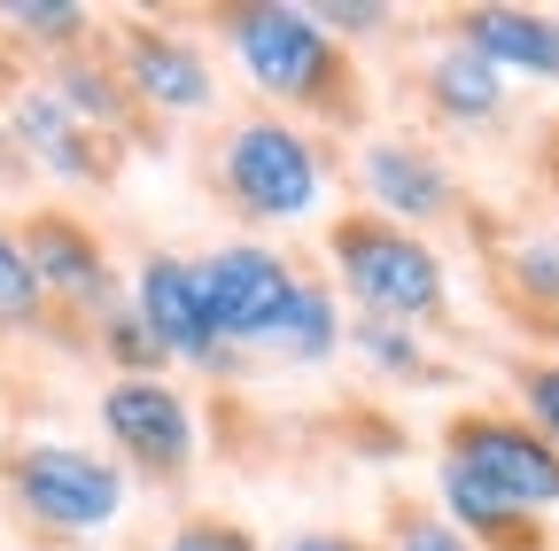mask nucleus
Instances as JSON below:
<instances>
[{
  "mask_svg": "<svg viewBox=\"0 0 559 551\" xmlns=\"http://www.w3.org/2000/svg\"><path fill=\"white\" fill-rule=\"evenodd\" d=\"M210 32H218V47L234 55V71L272 117L319 132V141L366 124L358 62H349L342 39L319 32L311 9H296V0H234V9H210Z\"/></svg>",
  "mask_w": 559,
  "mask_h": 551,
  "instance_id": "obj_1",
  "label": "nucleus"
},
{
  "mask_svg": "<svg viewBox=\"0 0 559 551\" xmlns=\"http://www.w3.org/2000/svg\"><path fill=\"white\" fill-rule=\"evenodd\" d=\"M202 179L241 226H296L326 202L334 148L272 109H249L202 148Z\"/></svg>",
  "mask_w": 559,
  "mask_h": 551,
  "instance_id": "obj_2",
  "label": "nucleus"
},
{
  "mask_svg": "<svg viewBox=\"0 0 559 551\" xmlns=\"http://www.w3.org/2000/svg\"><path fill=\"white\" fill-rule=\"evenodd\" d=\"M0 498L32 543H86L124 520L132 481L109 451H86L70 435H9L0 443Z\"/></svg>",
  "mask_w": 559,
  "mask_h": 551,
  "instance_id": "obj_3",
  "label": "nucleus"
},
{
  "mask_svg": "<svg viewBox=\"0 0 559 551\" xmlns=\"http://www.w3.org/2000/svg\"><path fill=\"white\" fill-rule=\"evenodd\" d=\"M326 264L334 288L358 303V319H396V326H436L451 311V272L428 233H404L373 211L326 218Z\"/></svg>",
  "mask_w": 559,
  "mask_h": 551,
  "instance_id": "obj_4",
  "label": "nucleus"
},
{
  "mask_svg": "<svg viewBox=\"0 0 559 551\" xmlns=\"http://www.w3.org/2000/svg\"><path fill=\"white\" fill-rule=\"evenodd\" d=\"M9 233H16L32 280H39V296L55 303L62 326L94 334V319H109L124 303V264L109 256V241H102V226L86 211H70V202H32Z\"/></svg>",
  "mask_w": 559,
  "mask_h": 551,
  "instance_id": "obj_5",
  "label": "nucleus"
},
{
  "mask_svg": "<svg viewBox=\"0 0 559 551\" xmlns=\"http://www.w3.org/2000/svg\"><path fill=\"white\" fill-rule=\"evenodd\" d=\"M0 124H9L24 171H39L55 187H117V171H124V148L102 141V132H86L79 117L47 94V79H39L32 55L0 62Z\"/></svg>",
  "mask_w": 559,
  "mask_h": 551,
  "instance_id": "obj_6",
  "label": "nucleus"
},
{
  "mask_svg": "<svg viewBox=\"0 0 559 551\" xmlns=\"http://www.w3.org/2000/svg\"><path fill=\"white\" fill-rule=\"evenodd\" d=\"M94 420L124 466V481H140V490H179V481L194 474V404L164 381H109L94 396Z\"/></svg>",
  "mask_w": 559,
  "mask_h": 551,
  "instance_id": "obj_7",
  "label": "nucleus"
},
{
  "mask_svg": "<svg viewBox=\"0 0 559 551\" xmlns=\"http://www.w3.org/2000/svg\"><path fill=\"white\" fill-rule=\"evenodd\" d=\"M102 39L148 124H187V117L218 109V71L194 47V32H171L156 16H117V24H102Z\"/></svg>",
  "mask_w": 559,
  "mask_h": 551,
  "instance_id": "obj_8",
  "label": "nucleus"
},
{
  "mask_svg": "<svg viewBox=\"0 0 559 551\" xmlns=\"http://www.w3.org/2000/svg\"><path fill=\"white\" fill-rule=\"evenodd\" d=\"M443 466L474 474L481 490H498L506 505H521V513H536V520L559 505V451H551L528 420L498 411V404L451 411V420H443Z\"/></svg>",
  "mask_w": 559,
  "mask_h": 551,
  "instance_id": "obj_9",
  "label": "nucleus"
},
{
  "mask_svg": "<svg viewBox=\"0 0 559 551\" xmlns=\"http://www.w3.org/2000/svg\"><path fill=\"white\" fill-rule=\"evenodd\" d=\"M194 264H202V296H210V319H218L226 350H272L296 311V288H304L296 256H280L272 241H226Z\"/></svg>",
  "mask_w": 559,
  "mask_h": 551,
  "instance_id": "obj_10",
  "label": "nucleus"
},
{
  "mask_svg": "<svg viewBox=\"0 0 559 551\" xmlns=\"http://www.w3.org/2000/svg\"><path fill=\"white\" fill-rule=\"evenodd\" d=\"M124 303L140 311V326L164 342L171 366H194V373H234V366H241V350H226L218 319H210L202 264H194V256L148 249V256L132 264V280H124Z\"/></svg>",
  "mask_w": 559,
  "mask_h": 551,
  "instance_id": "obj_11",
  "label": "nucleus"
},
{
  "mask_svg": "<svg viewBox=\"0 0 559 551\" xmlns=\"http://www.w3.org/2000/svg\"><path fill=\"white\" fill-rule=\"evenodd\" d=\"M358 187H366L358 211H373V218H389V226H404V233L443 226V218L459 211L451 164H443L428 141H412V132H373V141L358 148Z\"/></svg>",
  "mask_w": 559,
  "mask_h": 551,
  "instance_id": "obj_12",
  "label": "nucleus"
},
{
  "mask_svg": "<svg viewBox=\"0 0 559 551\" xmlns=\"http://www.w3.org/2000/svg\"><path fill=\"white\" fill-rule=\"evenodd\" d=\"M39 79H47V94L79 117L86 132H102V141H117V148H156V132L164 124H148L140 117V101H132V86L117 79V62H109V39L94 32L79 55H55V62H39Z\"/></svg>",
  "mask_w": 559,
  "mask_h": 551,
  "instance_id": "obj_13",
  "label": "nucleus"
},
{
  "mask_svg": "<svg viewBox=\"0 0 559 551\" xmlns=\"http://www.w3.org/2000/svg\"><path fill=\"white\" fill-rule=\"evenodd\" d=\"M451 39L474 47L498 79H544V86H559V16H544V9H506V0L459 9Z\"/></svg>",
  "mask_w": 559,
  "mask_h": 551,
  "instance_id": "obj_14",
  "label": "nucleus"
},
{
  "mask_svg": "<svg viewBox=\"0 0 559 551\" xmlns=\"http://www.w3.org/2000/svg\"><path fill=\"white\" fill-rule=\"evenodd\" d=\"M436 513H443L474 551H544L536 513L506 505L498 490H481V481H474V474H459V466H443V474H436Z\"/></svg>",
  "mask_w": 559,
  "mask_h": 551,
  "instance_id": "obj_15",
  "label": "nucleus"
},
{
  "mask_svg": "<svg viewBox=\"0 0 559 551\" xmlns=\"http://www.w3.org/2000/svg\"><path fill=\"white\" fill-rule=\"evenodd\" d=\"M419 101H428L443 124H489V117L506 109V79L489 71L474 47L443 39V47L428 55V71H419Z\"/></svg>",
  "mask_w": 559,
  "mask_h": 551,
  "instance_id": "obj_16",
  "label": "nucleus"
},
{
  "mask_svg": "<svg viewBox=\"0 0 559 551\" xmlns=\"http://www.w3.org/2000/svg\"><path fill=\"white\" fill-rule=\"evenodd\" d=\"M94 9L86 0H0V39L32 62H55V55H79L94 39Z\"/></svg>",
  "mask_w": 559,
  "mask_h": 551,
  "instance_id": "obj_17",
  "label": "nucleus"
},
{
  "mask_svg": "<svg viewBox=\"0 0 559 551\" xmlns=\"http://www.w3.org/2000/svg\"><path fill=\"white\" fill-rule=\"evenodd\" d=\"M342 350H358L381 381H436L419 326H396V319H342Z\"/></svg>",
  "mask_w": 559,
  "mask_h": 551,
  "instance_id": "obj_18",
  "label": "nucleus"
},
{
  "mask_svg": "<svg viewBox=\"0 0 559 551\" xmlns=\"http://www.w3.org/2000/svg\"><path fill=\"white\" fill-rule=\"evenodd\" d=\"M86 350L109 366V381H164L171 373V358H164V342L140 326V311L132 303H117L109 319H94V334H86Z\"/></svg>",
  "mask_w": 559,
  "mask_h": 551,
  "instance_id": "obj_19",
  "label": "nucleus"
},
{
  "mask_svg": "<svg viewBox=\"0 0 559 551\" xmlns=\"http://www.w3.org/2000/svg\"><path fill=\"white\" fill-rule=\"evenodd\" d=\"M272 350L288 358V366H326V358L342 350V303H334V288H326V280H311V272H304L296 311H288V326H280Z\"/></svg>",
  "mask_w": 559,
  "mask_h": 551,
  "instance_id": "obj_20",
  "label": "nucleus"
},
{
  "mask_svg": "<svg viewBox=\"0 0 559 551\" xmlns=\"http://www.w3.org/2000/svg\"><path fill=\"white\" fill-rule=\"evenodd\" d=\"M62 319H55V303L39 296V280H32V264H24V249H16V233L0 226V342H39V334H55ZM86 342V334H79Z\"/></svg>",
  "mask_w": 559,
  "mask_h": 551,
  "instance_id": "obj_21",
  "label": "nucleus"
},
{
  "mask_svg": "<svg viewBox=\"0 0 559 551\" xmlns=\"http://www.w3.org/2000/svg\"><path fill=\"white\" fill-rule=\"evenodd\" d=\"M381 551H474L436 505H412V498H396L389 505V520H381Z\"/></svg>",
  "mask_w": 559,
  "mask_h": 551,
  "instance_id": "obj_22",
  "label": "nucleus"
},
{
  "mask_svg": "<svg viewBox=\"0 0 559 551\" xmlns=\"http://www.w3.org/2000/svg\"><path fill=\"white\" fill-rule=\"evenodd\" d=\"M506 280H513V296L528 303V311H559V241H513L506 249Z\"/></svg>",
  "mask_w": 559,
  "mask_h": 551,
  "instance_id": "obj_23",
  "label": "nucleus"
},
{
  "mask_svg": "<svg viewBox=\"0 0 559 551\" xmlns=\"http://www.w3.org/2000/svg\"><path fill=\"white\" fill-rule=\"evenodd\" d=\"M156 551H257V536L241 520H226V513H179Z\"/></svg>",
  "mask_w": 559,
  "mask_h": 551,
  "instance_id": "obj_24",
  "label": "nucleus"
},
{
  "mask_svg": "<svg viewBox=\"0 0 559 551\" xmlns=\"http://www.w3.org/2000/svg\"><path fill=\"white\" fill-rule=\"evenodd\" d=\"M311 16H319V32H326V39H342V47H349V39H381V32L396 24L389 0H319Z\"/></svg>",
  "mask_w": 559,
  "mask_h": 551,
  "instance_id": "obj_25",
  "label": "nucleus"
},
{
  "mask_svg": "<svg viewBox=\"0 0 559 551\" xmlns=\"http://www.w3.org/2000/svg\"><path fill=\"white\" fill-rule=\"evenodd\" d=\"M521 411H528V428L559 451V358L521 366Z\"/></svg>",
  "mask_w": 559,
  "mask_h": 551,
  "instance_id": "obj_26",
  "label": "nucleus"
},
{
  "mask_svg": "<svg viewBox=\"0 0 559 551\" xmlns=\"http://www.w3.org/2000/svg\"><path fill=\"white\" fill-rule=\"evenodd\" d=\"M280 551H381V543H366V536H349V528H296Z\"/></svg>",
  "mask_w": 559,
  "mask_h": 551,
  "instance_id": "obj_27",
  "label": "nucleus"
},
{
  "mask_svg": "<svg viewBox=\"0 0 559 551\" xmlns=\"http://www.w3.org/2000/svg\"><path fill=\"white\" fill-rule=\"evenodd\" d=\"M9 179H24V156H16V141H9V124H0V187Z\"/></svg>",
  "mask_w": 559,
  "mask_h": 551,
  "instance_id": "obj_28",
  "label": "nucleus"
},
{
  "mask_svg": "<svg viewBox=\"0 0 559 551\" xmlns=\"http://www.w3.org/2000/svg\"><path fill=\"white\" fill-rule=\"evenodd\" d=\"M544 179H551V187H559V124H551V132H544Z\"/></svg>",
  "mask_w": 559,
  "mask_h": 551,
  "instance_id": "obj_29",
  "label": "nucleus"
}]
</instances>
